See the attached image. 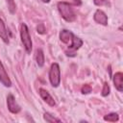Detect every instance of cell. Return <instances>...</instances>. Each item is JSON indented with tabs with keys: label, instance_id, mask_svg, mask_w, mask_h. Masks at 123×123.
<instances>
[{
	"label": "cell",
	"instance_id": "18",
	"mask_svg": "<svg viewBox=\"0 0 123 123\" xmlns=\"http://www.w3.org/2000/svg\"><path fill=\"white\" fill-rule=\"evenodd\" d=\"M94 4L96 6H104V5H108L107 0H93Z\"/></svg>",
	"mask_w": 123,
	"mask_h": 123
},
{
	"label": "cell",
	"instance_id": "12",
	"mask_svg": "<svg viewBox=\"0 0 123 123\" xmlns=\"http://www.w3.org/2000/svg\"><path fill=\"white\" fill-rule=\"evenodd\" d=\"M36 61L38 66H43L44 64V54L41 49H37L36 52Z\"/></svg>",
	"mask_w": 123,
	"mask_h": 123
},
{
	"label": "cell",
	"instance_id": "6",
	"mask_svg": "<svg viewBox=\"0 0 123 123\" xmlns=\"http://www.w3.org/2000/svg\"><path fill=\"white\" fill-rule=\"evenodd\" d=\"M94 21L98 24H101V25H108V16L106 15V13L101 11V10H97L95 12H94Z\"/></svg>",
	"mask_w": 123,
	"mask_h": 123
},
{
	"label": "cell",
	"instance_id": "3",
	"mask_svg": "<svg viewBox=\"0 0 123 123\" xmlns=\"http://www.w3.org/2000/svg\"><path fill=\"white\" fill-rule=\"evenodd\" d=\"M49 80L51 85L54 87L59 86L61 83V69H60V65L57 62H54L51 64V67L49 70Z\"/></svg>",
	"mask_w": 123,
	"mask_h": 123
},
{
	"label": "cell",
	"instance_id": "20",
	"mask_svg": "<svg viewBox=\"0 0 123 123\" xmlns=\"http://www.w3.org/2000/svg\"><path fill=\"white\" fill-rule=\"evenodd\" d=\"M72 1H73V3H74L75 5H78V6L82 4V1H81V0H72Z\"/></svg>",
	"mask_w": 123,
	"mask_h": 123
},
{
	"label": "cell",
	"instance_id": "9",
	"mask_svg": "<svg viewBox=\"0 0 123 123\" xmlns=\"http://www.w3.org/2000/svg\"><path fill=\"white\" fill-rule=\"evenodd\" d=\"M74 35L72 32L68 31V30H62L61 33H60V39L62 42L65 43V44H68V43H71L72 41V38H73Z\"/></svg>",
	"mask_w": 123,
	"mask_h": 123
},
{
	"label": "cell",
	"instance_id": "10",
	"mask_svg": "<svg viewBox=\"0 0 123 123\" xmlns=\"http://www.w3.org/2000/svg\"><path fill=\"white\" fill-rule=\"evenodd\" d=\"M112 81H113L115 88L121 92L123 90V74H122V72H116L113 76Z\"/></svg>",
	"mask_w": 123,
	"mask_h": 123
},
{
	"label": "cell",
	"instance_id": "13",
	"mask_svg": "<svg viewBox=\"0 0 123 123\" xmlns=\"http://www.w3.org/2000/svg\"><path fill=\"white\" fill-rule=\"evenodd\" d=\"M43 118H44V120H45L46 122H48V123H54V122H61V121H62L61 119L55 117V116H54L53 114H51L50 112H45V113L43 114Z\"/></svg>",
	"mask_w": 123,
	"mask_h": 123
},
{
	"label": "cell",
	"instance_id": "17",
	"mask_svg": "<svg viewBox=\"0 0 123 123\" xmlns=\"http://www.w3.org/2000/svg\"><path fill=\"white\" fill-rule=\"evenodd\" d=\"M82 92H83L84 94H87V93L91 92V86H90L89 85H85V86H83V87H82Z\"/></svg>",
	"mask_w": 123,
	"mask_h": 123
},
{
	"label": "cell",
	"instance_id": "8",
	"mask_svg": "<svg viewBox=\"0 0 123 123\" xmlns=\"http://www.w3.org/2000/svg\"><path fill=\"white\" fill-rule=\"evenodd\" d=\"M0 82L5 86H8L10 87L12 86V82H11V79L6 71V69L4 68L1 61H0Z\"/></svg>",
	"mask_w": 123,
	"mask_h": 123
},
{
	"label": "cell",
	"instance_id": "2",
	"mask_svg": "<svg viewBox=\"0 0 123 123\" xmlns=\"http://www.w3.org/2000/svg\"><path fill=\"white\" fill-rule=\"evenodd\" d=\"M20 37H21V41L23 43V46H24L26 52L31 53L33 43H32L31 36L29 33V29L25 23H22L20 25Z\"/></svg>",
	"mask_w": 123,
	"mask_h": 123
},
{
	"label": "cell",
	"instance_id": "1",
	"mask_svg": "<svg viewBox=\"0 0 123 123\" xmlns=\"http://www.w3.org/2000/svg\"><path fill=\"white\" fill-rule=\"evenodd\" d=\"M58 11L61 16L67 22H73L76 19V13L72 5L68 2H59Z\"/></svg>",
	"mask_w": 123,
	"mask_h": 123
},
{
	"label": "cell",
	"instance_id": "16",
	"mask_svg": "<svg viewBox=\"0 0 123 123\" xmlns=\"http://www.w3.org/2000/svg\"><path fill=\"white\" fill-rule=\"evenodd\" d=\"M110 86L108 85V83H105L104 86H103V89H102V96H108L110 94Z\"/></svg>",
	"mask_w": 123,
	"mask_h": 123
},
{
	"label": "cell",
	"instance_id": "7",
	"mask_svg": "<svg viewBox=\"0 0 123 123\" xmlns=\"http://www.w3.org/2000/svg\"><path fill=\"white\" fill-rule=\"evenodd\" d=\"M38 92H39L40 97L42 98V100H43L46 104H48V105L51 106V107H54V106L56 105V102H55L54 98L51 96V94H50L46 89H44V88H39Z\"/></svg>",
	"mask_w": 123,
	"mask_h": 123
},
{
	"label": "cell",
	"instance_id": "11",
	"mask_svg": "<svg viewBox=\"0 0 123 123\" xmlns=\"http://www.w3.org/2000/svg\"><path fill=\"white\" fill-rule=\"evenodd\" d=\"M0 38L5 42V43H9L10 40V35L8 30L6 29L5 23L3 21V19L0 17Z\"/></svg>",
	"mask_w": 123,
	"mask_h": 123
},
{
	"label": "cell",
	"instance_id": "14",
	"mask_svg": "<svg viewBox=\"0 0 123 123\" xmlns=\"http://www.w3.org/2000/svg\"><path fill=\"white\" fill-rule=\"evenodd\" d=\"M118 119H119V116L115 112H111L104 116V120L109 121V122H115V121H118Z\"/></svg>",
	"mask_w": 123,
	"mask_h": 123
},
{
	"label": "cell",
	"instance_id": "21",
	"mask_svg": "<svg viewBox=\"0 0 123 123\" xmlns=\"http://www.w3.org/2000/svg\"><path fill=\"white\" fill-rule=\"evenodd\" d=\"M41 2H43V3H49L50 2V0H40Z\"/></svg>",
	"mask_w": 123,
	"mask_h": 123
},
{
	"label": "cell",
	"instance_id": "15",
	"mask_svg": "<svg viewBox=\"0 0 123 123\" xmlns=\"http://www.w3.org/2000/svg\"><path fill=\"white\" fill-rule=\"evenodd\" d=\"M7 4H8V9H9L10 12L13 13L15 12V4H14L13 0H7Z\"/></svg>",
	"mask_w": 123,
	"mask_h": 123
},
{
	"label": "cell",
	"instance_id": "19",
	"mask_svg": "<svg viewBox=\"0 0 123 123\" xmlns=\"http://www.w3.org/2000/svg\"><path fill=\"white\" fill-rule=\"evenodd\" d=\"M37 32L39 34H44L45 33V29H44V25L43 24H40L37 26Z\"/></svg>",
	"mask_w": 123,
	"mask_h": 123
},
{
	"label": "cell",
	"instance_id": "4",
	"mask_svg": "<svg viewBox=\"0 0 123 123\" xmlns=\"http://www.w3.org/2000/svg\"><path fill=\"white\" fill-rule=\"evenodd\" d=\"M82 45H83V40H82L80 37L74 36L73 38H72V41H71V43H70V45H69V47H68V50L65 51L66 56H68V57H74L76 51H77Z\"/></svg>",
	"mask_w": 123,
	"mask_h": 123
},
{
	"label": "cell",
	"instance_id": "5",
	"mask_svg": "<svg viewBox=\"0 0 123 123\" xmlns=\"http://www.w3.org/2000/svg\"><path fill=\"white\" fill-rule=\"evenodd\" d=\"M7 107H8V110L12 113H18L21 110L20 106L17 104V102L15 101V98L12 94H9L7 96Z\"/></svg>",
	"mask_w": 123,
	"mask_h": 123
}]
</instances>
